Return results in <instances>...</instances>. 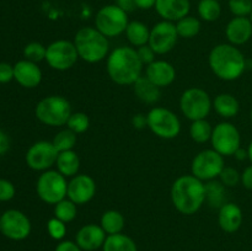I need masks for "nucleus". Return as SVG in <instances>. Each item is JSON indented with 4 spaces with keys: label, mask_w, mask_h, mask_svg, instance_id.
<instances>
[{
    "label": "nucleus",
    "mask_w": 252,
    "mask_h": 251,
    "mask_svg": "<svg viewBox=\"0 0 252 251\" xmlns=\"http://www.w3.org/2000/svg\"><path fill=\"white\" fill-rule=\"evenodd\" d=\"M39 198L47 204H57L66 198L68 181L58 170H47L39 175L36 184Z\"/></svg>",
    "instance_id": "7"
},
{
    "label": "nucleus",
    "mask_w": 252,
    "mask_h": 251,
    "mask_svg": "<svg viewBox=\"0 0 252 251\" xmlns=\"http://www.w3.org/2000/svg\"><path fill=\"white\" fill-rule=\"evenodd\" d=\"M126 37L133 47H142L149 43L150 29L142 21H129L126 29Z\"/></svg>",
    "instance_id": "26"
},
{
    "label": "nucleus",
    "mask_w": 252,
    "mask_h": 251,
    "mask_svg": "<svg viewBox=\"0 0 252 251\" xmlns=\"http://www.w3.org/2000/svg\"><path fill=\"white\" fill-rule=\"evenodd\" d=\"M171 201L182 214H196L207 201L206 185L193 175L177 177L171 186Z\"/></svg>",
    "instance_id": "1"
},
{
    "label": "nucleus",
    "mask_w": 252,
    "mask_h": 251,
    "mask_svg": "<svg viewBox=\"0 0 252 251\" xmlns=\"http://www.w3.org/2000/svg\"><path fill=\"white\" fill-rule=\"evenodd\" d=\"M74 44L79 58L86 63H98L108 57L110 42L96 27H83L76 32Z\"/></svg>",
    "instance_id": "4"
},
{
    "label": "nucleus",
    "mask_w": 252,
    "mask_h": 251,
    "mask_svg": "<svg viewBox=\"0 0 252 251\" xmlns=\"http://www.w3.org/2000/svg\"><path fill=\"white\" fill-rule=\"evenodd\" d=\"M107 234L105 233L101 225L97 224H86L79 229L76 234V244L80 246L81 250L95 251L102 248L105 244Z\"/></svg>",
    "instance_id": "17"
},
{
    "label": "nucleus",
    "mask_w": 252,
    "mask_h": 251,
    "mask_svg": "<svg viewBox=\"0 0 252 251\" xmlns=\"http://www.w3.org/2000/svg\"><path fill=\"white\" fill-rule=\"evenodd\" d=\"M57 170L65 177H74L80 169V157L74 150H66L58 154L56 162Z\"/></svg>",
    "instance_id": "25"
},
{
    "label": "nucleus",
    "mask_w": 252,
    "mask_h": 251,
    "mask_svg": "<svg viewBox=\"0 0 252 251\" xmlns=\"http://www.w3.org/2000/svg\"><path fill=\"white\" fill-rule=\"evenodd\" d=\"M96 193V182L86 174H78L68 182V197L70 201L80 206L90 202Z\"/></svg>",
    "instance_id": "16"
},
{
    "label": "nucleus",
    "mask_w": 252,
    "mask_h": 251,
    "mask_svg": "<svg viewBox=\"0 0 252 251\" xmlns=\"http://www.w3.org/2000/svg\"><path fill=\"white\" fill-rule=\"evenodd\" d=\"M243 211L240 207L233 202H226L219 208L218 223L221 230L225 233H235L243 224Z\"/></svg>",
    "instance_id": "22"
},
{
    "label": "nucleus",
    "mask_w": 252,
    "mask_h": 251,
    "mask_svg": "<svg viewBox=\"0 0 252 251\" xmlns=\"http://www.w3.org/2000/svg\"><path fill=\"white\" fill-rule=\"evenodd\" d=\"M144 64L140 61L137 49L121 46L113 49L107 57V74L118 85H133L142 76Z\"/></svg>",
    "instance_id": "2"
},
{
    "label": "nucleus",
    "mask_w": 252,
    "mask_h": 251,
    "mask_svg": "<svg viewBox=\"0 0 252 251\" xmlns=\"http://www.w3.org/2000/svg\"><path fill=\"white\" fill-rule=\"evenodd\" d=\"M207 201L214 208H220L225 202V186L220 181L212 180L206 184Z\"/></svg>",
    "instance_id": "30"
},
{
    "label": "nucleus",
    "mask_w": 252,
    "mask_h": 251,
    "mask_svg": "<svg viewBox=\"0 0 252 251\" xmlns=\"http://www.w3.org/2000/svg\"><path fill=\"white\" fill-rule=\"evenodd\" d=\"M197 11L203 21L214 22L220 17L221 5L218 0H199Z\"/></svg>",
    "instance_id": "31"
},
{
    "label": "nucleus",
    "mask_w": 252,
    "mask_h": 251,
    "mask_svg": "<svg viewBox=\"0 0 252 251\" xmlns=\"http://www.w3.org/2000/svg\"><path fill=\"white\" fill-rule=\"evenodd\" d=\"M154 9L162 20L176 22L189 14L191 2L189 0H157Z\"/></svg>",
    "instance_id": "21"
},
{
    "label": "nucleus",
    "mask_w": 252,
    "mask_h": 251,
    "mask_svg": "<svg viewBox=\"0 0 252 251\" xmlns=\"http://www.w3.org/2000/svg\"><path fill=\"white\" fill-rule=\"evenodd\" d=\"M0 216H1V214H0Z\"/></svg>",
    "instance_id": "53"
},
{
    "label": "nucleus",
    "mask_w": 252,
    "mask_h": 251,
    "mask_svg": "<svg viewBox=\"0 0 252 251\" xmlns=\"http://www.w3.org/2000/svg\"><path fill=\"white\" fill-rule=\"evenodd\" d=\"M16 189H15L14 184L9 180L0 179V202L11 201L15 197Z\"/></svg>",
    "instance_id": "40"
},
{
    "label": "nucleus",
    "mask_w": 252,
    "mask_h": 251,
    "mask_svg": "<svg viewBox=\"0 0 252 251\" xmlns=\"http://www.w3.org/2000/svg\"><path fill=\"white\" fill-rule=\"evenodd\" d=\"M135 1V6L137 9L140 10H149L155 7V2L157 0H134Z\"/></svg>",
    "instance_id": "48"
},
{
    "label": "nucleus",
    "mask_w": 252,
    "mask_h": 251,
    "mask_svg": "<svg viewBox=\"0 0 252 251\" xmlns=\"http://www.w3.org/2000/svg\"><path fill=\"white\" fill-rule=\"evenodd\" d=\"M250 20H251V22H252V12H251V15H250Z\"/></svg>",
    "instance_id": "51"
},
{
    "label": "nucleus",
    "mask_w": 252,
    "mask_h": 251,
    "mask_svg": "<svg viewBox=\"0 0 252 251\" xmlns=\"http://www.w3.org/2000/svg\"><path fill=\"white\" fill-rule=\"evenodd\" d=\"M213 107V101L206 90L201 88H189L180 97V108L185 117L191 122L206 120Z\"/></svg>",
    "instance_id": "6"
},
{
    "label": "nucleus",
    "mask_w": 252,
    "mask_h": 251,
    "mask_svg": "<svg viewBox=\"0 0 252 251\" xmlns=\"http://www.w3.org/2000/svg\"><path fill=\"white\" fill-rule=\"evenodd\" d=\"M219 181L225 187H235L241 182V174L231 166H225L219 175Z\"/></svg>",
    "instance_id": "38"
},
{
    "label": "nucleus",
    "mask_w": 252,
    "mask_h": 251,
    "mask_svg": "<svg viewBox=\"0 0 252 251\" xmlns=\"http://www.w3.org/2000/svg\"><path fill=\"white\" fill-rule=\"evenodd\" d=\"M54 251H81V249L80 246H79L76 243H74V241L65 240L59 243Z\"/></svg>",
    "instance_id": "44"
},
{
    "label": "nucleus",
    "mask_w": 252,
    "mask_h": 251,
    "mask_svg": "<svg viewBox=\"0 0 252 251\" xmlns=\"http://www.w3.org/2000/svg\"><path fill=\"white\" fill-rule=\"evenodd\" d=\"M78 216V204L74 203L69 198H64L63 201L54 204V217L64 223H70Z\"/></svg>",
    "instance_id": "33"
},
{
    "label": "nucleus",
    "mask_w": 252,
    "mask_h": 251,
    "mask_svg": "<svg viewBox=\"0 0 252 251\" xmlns=\"http://www.w3.org/2000/svg\"><path fill=\"white\" fill-rule=\"evenodd\" d=\"M213 108L221 118L230 120L234 118L240 111L239 100L231 94H219L213 100Z\"/></svg>",
    "instance_id": "23"
},
{
    "label": "nucleus",
    "mask_w": 252,
    "mask_h": 251,
    "mask_svg": "<svg viewBox=\"0 0 252 251\" xmlns=\"http://www.w3.org/2000/svg\"><path fill=\"white\" fill-rule=\"evenodd\" d=\"M147 122L149 129L162 139H174L181 132L179 117L165 107H153L147 113Z\"/></svg>",
    "instance_id": "9"
},
{
    "label": "nucleus",
    "mask_w": 252,
    "mask_h": 251,
    "mask_svg": "<svg viewBox=\"0 0 252 251\" xmlns=\"http://www.w3.org/2000/svg\"><path fill=\"white\" fill-rule=\"evenodd\" d=\"M103 251H138L137 244L132 238L125 234H113L107 235L102 246Z\"/></svg>",
    "instance_id": "27"
},
{
    "label": "nucleus",
    "mask_w": 252,
    "mask_h": 251,
    "mask_svg": "<svg viewBox=\"0 0 252 251\" xmlns=\"http://www.w3.org/2000/svg\"><path fill=\"white\" fill-rule=\"evenodd\" d=\"M128 24V14L116 4L105 5L95 15V27L107 38L125 33Z\"/></svg>",
    "instance_id": "8"
},
{
    "label": "nucleus",
    "mask_w": 252,
    "mask_h": 251,
    "mask_svg": "<svg viewBox=\"0 0 252 251\" xmlns=\"http://www.w3.org/2000/svg\"><path fill=\"white\" fill-rule=\"evenodd\" d=\"M14 79V65L1 62L0 63V84H6Z\"/></svg>",
    "instance_id": "42"
},
{
    "label": "nucleus",
    "mask_w": 252,
    "mask_h": 251,
    "mask_svg": "<svg viewBox=\"0 0 252 251\" xmlns=\"http://www.w3.org/2000/svg\"><path fill=\"white\" fill-rule=\"evenodd\" d=\"M228 6L234 16L250 17L252 12V0H229Z\"/></svg>",
    "instance_id": "37"
},
{
    "label": "nucleus",
    "mask_w": 252,
    "mask_h": 251,
    "mask_svg": "<svg viewBox=\"0 0 252 251\" xmlns=\"http://www.w3.org/2000/svg\"><path fill=\"white\" fill-rule=\"evenodd\" d=\"M212 148L223 157H231L241 147V135L230 122H220L213 127L211 138Z\"/></svg>",
    "instance_id": "12"
},
{
    "label": "nucleus",
    "mask_w": 252,
    "mask_h": 251,
    "mask_svg": "<svg viewBox=\"0 0 252 251\" xmlns=\"http://www.w3.org/2000/svg\"><path fill=\"white\" fill-rule=\"evenodd\" d=\"M79 54L74 42L68 39H58L47 47L46 59L49 66L54 70L64 71L73 68L78 62Z\"/></svg>",
    "instance_id": "11"
},
{
    "label": "nucleus",
    "mask_w": 252,
    "mask_h": 251,
    "mask_svg": "<svg viewBox=\"0 0 252 251\" xmlns=\"http://www.w3.org/2000/svg\"><path fill=\"white\" fill-rule=\"evenodd\" d=\"M176 25V31L179 33V37L181 38H193L201 31V21L197 17L187 15L182 17L179 21L175 22Z\"/></svg>",
    "instance_id": "29"
},
{
    "label": "nucleus",
    "mask_w": 252,
    "mask_h": 251,
    "mask_svg": "<svg viewBox=\"0 0 252 251\" xmlns=\"http://www.w3.org/2000/svg\"><path fill=\"white\" fill-rule=\"evenodd\" d=\"M90 127V118L86 113L84 112H74L69 117L68 122H66V128L73 130L75 134H81L85 133Z\"/></svg>",
    "instance_id": "35"
},
{
    "label": "nucleus",
    "mask_w": 252,
    "mask_h": 251,
    "mask_svg": "<svg viewBox=\"0 0 252 251\" xmlns=\"http://www.w3.org/2000/svg\"><path fill=\"white\" fill-rule=\"evenodd\" d=\"M70 102L63 96L52 95L42 98L34 108L37 120L49 127L66 126L71 116Z\"/></svg>",
    "instance_id": "5"
},
{
    "label": "nucleus",
    "mask_w": 252,
    "mask_h": 251,
    "mask_svg": "<svg viewBox=\"0 0 252 251\" xmlns=\"http://www.w3.org/2000/svg\"><path fill=\"white\" fill-rule=\"evenodd\" d=\"M225 167L224 157L212 148L199 152L193 157L191 164V172L201 181H212L219 177Z\"/></svg>",
    "instance_id": "10"
},
{
    "label": "nucleus",
    "mask_w": 252,
    "mask_h": 251,
    "mask_svg": "<svg viewBox=\"0 0 252 251\" xmlns=\"http://www.w3.org/2000/svg\"><path fill=\"white\" fill-rule=\"evenodd\" d=\"M234 157H235L236 160H239V161H244L245 159H249V154H248V149H243V148H239L238 150L235 152V154H234Z\"/></svg>",
    "instance_id": "49"
},
{
    "label": "nucleus",
    "mask_w": 252,
    "mask_h": 251,
    "mask_svg": "<svg viewBox=\"0 0 252 251\" xmlns=\"http://www.w3.org/2000/svg\"><path fill=\"white\" fill-rule=\"evenodd\" d=\"M100 225L107 235L120 234L125 228V217L118 211L110 209V211H106L102 214Z\"/></svg>",
    "instance_id": "28"
},
{
    "label": "nucleus",
    "mask_w": 252,
    "mask_h": 251,
    "mask_svg": "<svg viewBox=\"0 0 252 251\" xmlns=\"http://www.w3.org/2000/svg\"><path fill=\"white\" fill-rule=\"evenodd\" d=\"M58 154V150L53 143L48 140H39L33 143L27 150L26 164L34 171H47L56 165Z\"/></svg>",
    "instance_id": "14"
},
{
    "label": "nucleus",
    "mask_w": 252,
    "mask_h": 251,
    "mask_svg": "<svg viewBox=\"0 0 252 251\" xmlns=\"http://www.w3.org/2000/svg\"><path fill=\"white\" fill-rule=\"evenodd\" d=\"M14 79L24 88L34 89L41 84L42 70L37 63L22 59L14 65Z\"/></svg>",
    "instance_id": "19"
},
{
    "label": "nucleus",
    "mask_w": 252,
    "mask_h": 251,
    "mask_svg": "<svg viewBox=\"0 0 252 251\" xmlns=\"http://www.w3.org/2000/svg\"><path fill=\"white\" fill-rule=\"evenodd\" d=\"M66 223L59 220L58 218L53 217L47 223V230H48L49 236L54 240H62L66 234Z\"/></svg>",
    "instance_id": "39"
},
{
    "label": "nucleus",
    "mask_w": 252,
    "mask_h": 251,
    "mask_svg": "<svg viewBox=\"0 0 252 251\" xmlns=\"http://www.w3.org/2000/svg\"><path fill=\"white\" fill-rule=\"evenodd\" d=\"M115 4L117 5V6H120L122 10H125L127 14L128 12L134 11V10L137 9L134 0H116Z\"/></svg>",
    "instance_id": "45"
},
{
    "label": "nucleus",
    "mask_w": 252,
    "mask_h": 251,
    "mask_svg": "<svg viewBox=\"0 0 252 251\" xmlns=\"http://www.w3.org/2000/svg\"><path fill=\"white\" fill-rule=\"evenodd\" d=\"M0 231L7 239L24 240L31 234V221L24 212L9 209L0 216Z\"/></svg>",
    "instance_id": "13"
},
{
    "label": "nucleus",
    "mask_w": 252,
    "mask_h": 251,
    "mask_svg": "<svg viewBox=\"0 0 252 251\" xmlns=\"http://www.w3.org/2000/svg\"><path fill=\"white\" fill-rule=\"evenodd\" d=\"M177 39H179V33L176 31L175 22L162 20L150 29L148 44L157 54H166L174 49Z\"/></svg>",
    "instance_id": "15"
},
{
    "label": "nucleus",
    "mask_w": 252,
    "mask_h": 251,
    "mask_svg": "<svg viewBox=\"0 0 252 251\" xmlns=\"http://www.w3.org/2000/svg\"><path fill=\"white\" fill-rule=\"evenodd\" d=\"M212 133H213V127L207 120L193 121L189 127V135L192 140L199 144H203L211 140Z\"/></svg>",
    "instance_id": "32"
},
{
    "label": "nucleus",
    "mask_w": 252,
    "mask_h": 251,
    "mask_svg": "<svg viewBox=\"0 0 252 251\" xmlns=\"http://www.w3.org/2000/svg\"><path fill=\"white\" fill-rule=\"evenodd\" d=\"M46 53L47 47H44L39 42H31V43L26 44V47L24 48L25 59L33 62V63H39V62L44 61L46 59Z\"/></svg>",
    "instance_id": "36"
},
{
    "label": "nucleus",
    "mask_w": 252,
    "mask_h": 251,
    "mask_svg": "<svg viewBox=\"0 0 252 251\" xmlns=\"http://www.w3.org/2000/svg\"><path fill=\"white\" fill-rule=\"evenodd\" d=\"M251 121H252V110H251Z\"/></svg>",
    "instance_id": "52"
},
{
    "label": "nucleus",
    "mask_w": 252,
    "mask_h": 251,
    "mask_svg": "<svg viewBox=\"0 0 252 251\" xmlns=\"http://www.w3.org/2000/svg\"><path fill=\"white\" fill-rule=\"evenodd\" d=\"M133 90L135 96L143 101L144 103H155L160 100V88H158L155 84H153L145 75H142L134 84H133Z\"/></svg>",
    "instance_id": "24"
},
{
    "label": "nucleus",
    "mask_w": 252,
    "mask_h": 251,
    "mask_svg": "<svg viewBox=\"0 0 252 251\" xmlns=\"http://www.w3.org/2000/svg\"><path fill=\"white\" fill-rule=\"evenodd\" d=\"M208 63L217 78L224 81H234L246 70V59L243 52L230 43H220L214 47L208 57Z\"/></svg>",
    "instance_id": "3"
},
{
    "label": "nucleus",
    "mask_w": 252,
    "mask_h": 251,
    "mask_svg": "<svg viewBox=\"0 0 252 251\" xmlns=\"http://www.w3.org/2000/svg\"><path fill=\"white\" fill-rule=\"evenodd\" d=\"M137 53H138L140 61H142V63L144 64V65H149L150 63H153L154 61H157V59H155V56H157V53L153 51V48L149 46V44H145V46L138 47Z\"/></svg>",
    "instance_id": "41"
},
{
    "label": "nucleus",
    "mask_w": 252,
    "mask_h": 251,
    "mask_svg": "<svg viewBox=\"0 0 252 251\" xmlns=\"http://www.w3.org/2000/svg\"><path fill=\"white\" fill-rule=\"evenodd\" d=\"M241 184L245 188L252 189V164L241 172Z\"/></svg>",
    "instance_id": "43"
},
{
    "label": "nucleus",
    "mask_w": 252,
    "mask_h": 251,
    "mask_svg": "<svg viewBox=\"0 0 252 251\" xmlns=\"http://www.w3.org/2000/svg\"><path fill=\"white\" fill-rule=\"evenodd\" d=\"M76 140H78V134L66 128V129H62L61 132L57 133L52 143L58 150V153H62L66 152V150H73L76 145Z\"/></svg>",
    "instance_id": "34"
},
{
    "label": "nucleus",
    "mask_w": 252,
    "mask_h": 251,
    "mask_svg": "<svg viewBox=\"0 0 252 251\" xmlns=\"http://www.w3.org/2000/svg\"><path fill=\"white\" fill-rule=\"evenodd\" d=\"M145 76L158 88L162 89L174 83L176 79V69L166 61H154L147 65Z\"/></svg>",
    "instance_id": "18"
},
{
    "label": "nucleus",
    "mask_w": 252,
    "mask_h": 251,
    "mask_svg": "<svg viewBox=\"0 0 252 251\" xmlns=\"http://www.w3.org/2000/svg\"><path fill=\"white\" fill-rule=\"evenodd\" d=\"M132 123H133V126H134V128H137V129H143L144 127H148L147 115L138 113V115L133 116Z\"/></svg>",
    "instance_id": "46"
},
{
    "label": "nucleus",
    "mask_w": 252,
    "mask_h": 251,
    "mask_svg": "<svg viewBox=\"0 0 252 251\" xmlns=\"http://www.w3.org/2000/svg\"><path fill=\"white\" fill-rule=\"evenodd\" d=\"M225 36L229 43L236 47L250 41L252 37V22L250 17L234 16L226 25Z\"/></svg>",
    "instance_id": "20"
},
{
    "label": "nucleus",
    "mask_w": 252,
    "mask_h": 251,
    "mask_svg": "<svg viewBox=\"0 0 252 251\" xmlns=\"http://www.w3.org/2000/svg\"><path fill=\"white\" fill-rule=\"evenodd\" d=\"M10 149V138L7 137L6 133L0 130V157L7 153Z\"/></svg>",
    "instance_id": "47"
},
{
    "label": "nucleus",
    "mask_w": 252,
    "mask_h": 251,
    "mask_svg": "<svg viewBox=\"0 0 252 251\" xmlns=\"http://www.w3.org/2000/svg\"><path fill=\"white\" fill-rule=\"evenodd\" d=\"M248 154H249V160H250L251 164H252V140H251L250 144H249V148H248Z\"/></svg>",
    "instance_id": "50"
}]
</instances>
